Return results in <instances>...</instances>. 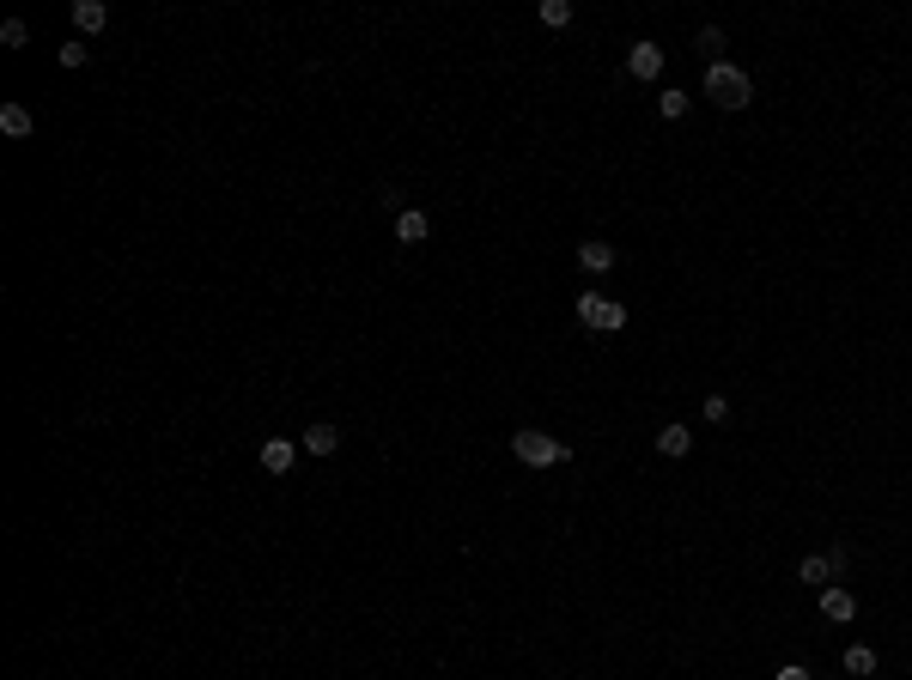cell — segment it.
<instances>
[{
  "mask_svg": "<svg viewBox=\"0 0 912 680\" xmlns=\"http://www.w3.org/2000/svg\"><path fill=\"white\" fill-rule=\"evenodd\" d=\"M706 98L718 103V110H749L754 80L736 67V61H711V67H706Z\"/></svg>",
  "mask_w": 912,
  "mask_h": 680,
  "instance_id": "obj_1",
  "label": "cell"
},
{
  "mask_svg": "<svg viewBox=\"0 0 912 680\" xmlns=\"http://www.w3.org/2000/svg\"><path fill=\"white\" fill-rule=\"evenodd\" d=\"M511 456L524 461V468H560V461H566V443L547 438V432H517V438H511Z\"/></svg>",
  "mask_w": 912,
  "mask_h": 680,
  "instance_id": "obj_2",
  "label": "cell"
},
{
  "mask_svg": "<svg viewBox=\"0 0 912 680\" xmlns=\"http://www.w3.org/2000/svg\"><path fill=\"white\" fill-rule=\"evenodd\" d=\"M578 322L596 328V335H614V328H627V304L603 298V292H584V298H578Z\"/></svg>",
  "mask_w": 912,
  "mask_h": 680,
  "instance_id": "obj_3",
  "label": "cell"
},
{
  "mask_svg": "<svg viewBox=\"0 0 912 680\" xmlns=\"http://www.w3.org/2000/svg\"><path fill=\"white\" fill-rule=\"evenodd\" d=\"M627 73L633 80H657V73H663V49H657V43H633L627 49Z\"/></svg>",
  "mask_w": 912,
  "mask_h": 680,
  "instance_id": "obj_4",
  "label": "cell"
},
{
  "mask_svg": "<svg viewBox=\"0 0 912 680\" xmlns=\"http://www.w3.org/2000/svg\"><path fill=\"white\" fill-rule=\"evenodd\" d=\"M292 461H299V443H292V438H268L262 443V468H268V474H280V481H286V474H292Z\"/></svg>",
  "mask_w": 912,
  "mask_h": 680,
  "instance_id": "obj_5",
  "label": "cell"
},
{
  "mask_svg": "<svg viewBox=\"0 0 912 680\" xmlns=\"http://www.w3.org/2000/svg\"><path fill=\"white\" fill-rule=\"evenodd\" d=\"M299 450H304V456H335V450H341V432H335L329 420H317V425L299 438Z\"/></svg>",
  "mask_w": 912,
  "mask_h": 680,
  "instance_id": "obj_6",
  "label": "cell"
},
{
  "mask_svg": "<svg viewBox=\"0 0 912 680\" xmlns=\"http://www.w3.org/2000/svg\"><path fill=\"white\" fill-rule=\"evenodd\" d=\"M821 614H828L833 626H846L851 614H858V596H851V589H839V583H828V589H821Z\"/></svg>",
  "mask_w": 912,
  "mask_h": 680,
  "instance_id": "obj_7",
  "label": "cell"
},
{
  "mask_svg": "<svg viewBox=\"0 0 912 680\" xmlns=\"http://www.w3.org/2000/svg\"><path fill=\"white\" fill-rule=\"evenodd\" d=\"M103 24H110L103 0H74V31H80V37H92V31H103Z\"/></svg>",
  "mask_w": 912,
  "mask_h": 680,
  "instance_id": "obj_8",
  "label": "cell"
},
{
  "mask_svg": "<svg viewBox=\"0 0 912 680\" xmlns=\"http://www.w3.org/2000/svg\"><path fill=\"white\" fill-rule=\"evenodd\" d=\"M578 267H584V274H608V267H614V243H596V238L578 243Z\"/></svg>",
  "mask_w": 912,
  "mask_h": 680,
  "instance_id": "obj_9",
  "label": "cell"
},
{
  "mask_svg": "<svg viewBox=\"0 0 912 680\" xmlns=\"http://www.w3.org/2000/svg\"><path fill=\"white\" fill-rule=\"evenodd\" d=\"M688 450H693L688 425H663V432H657V456H688Z\"/></svg>",
  "mask_w": 912,
  "mask_h": 680,
  "instance_id": "obj_10",
  "label": "cell"
},
{
  "mask_svg": "<svg viewBox=\"0 0 912 680\" xmlns=\"http://www.w3.org/2000/svg\"><path fill=\"white\" fill-rule=\"evenodd\" d=\"M0 134H6V141H25V134H31V110H25V103H6V110H0Z\"/></svg>",
  "mask_w": 912,
  "mask_h": 680,
  "instance_id": "obj_11",
  "label": "cell"
},
{
  "mask_svg": "<svg viewBox=\"0 0 912 680\" xmlns=\"http://www.w3.org/2000/svg\"><path fill=\"white\" fill-rule=\"evenodd\" d=\"M797 578H803V583H815V589H828V578H833V559H828V553H809V559L797 565Z\"/></svg>",
  "mask_w": 912,
  "mask_h": 680,
  "instance_id": "obj_12",
  "label": "cell"
},
{
  "mask_svg": "<svg viewBox=\"0 0 912 680\" xmlns=\"http://www.w3.org/2000/svg\"><path fill=\"white\" fill-rule=\"evenodd\" d=\"M426 231H432L426 213H402V219H396V243H426Z\"/></svg>",
  "mask_w": 912,
  "mask_h": 680,
  "instance_id": "obj_13",
  "label": "cell"
},
{
  "mask_svg": "<svg viewBox=\"0 0 912 680\" xmlns=\"http://www.w3.org/2000/svg\"><path fill=\"white\" fill-rule=\"evenodd\" d=\"M846 675H858V680L876 675V650H870V644H851V650H846Z\"/></svg>",
  "mask_w": 912,
  "mask_h": 680,
  "instance_id": "obj_14",
  "label": "cell"
},
{
  "mask_svg": "<svg viewBox=\"0 0 912 680\" xmlns=\"http://www.w3.org/2000/svg\"><path fill=\"white\" fill-rule=\"evenodd\" d=\"M657 116H663V121H675V116H688V92H675V85H669L663 98H657Z\"/></svg>",
  "mask_w": 912,
  "mask_h": 680,
  "instance_id": "obj_15",
  "label": "cell"
},
{
  "mask_svg": "<svg viewBox=\"0 0 912 680\" xmlns=\"http://www.w3.org/2000/svg\"><path fill=\"white\" fill-rule=\"evenodd\" d=\"M542 24L566 31V24H572V0H542Z\"/></svg>",
  "mask_w": 912,
  "mask_h": 680,
  "instance_id": "obj_16",
  "label": "cell"
},
{
  "mask_svg": "<svg viewBox=\"0 0 912 680\" xmlns=\"http://www.w3.org/2000/svg\"><path fill=\"white\" fill-rule=\"evenodd\" d=\"M85 55H92V49H85L80 37H74V43H61V67H85Z\"/></svg>",
  "mask_w": 912,
  "mask_h": 680,
  "instance_id": "obj_17",
  "label": "cell"
},
{
  "mask_svg": "<svg viewBox=\"0 0 912 680\" xmlns=\"http://www.w3.org/2000/svg\"><path fill=\"white\" fill-rule=\"evenodd\" d=\"M25 37H31V31H25L19 19H6V24H0V43H6V49H25Z\"/></svg>",
  "mask_w": 912,
  "mask_h": 680,
  "instance_id": "obj_18",
  "label": "cell"
},
{
  "mask_svg": "<svg viewBox=\"0 0 912 680\" xmlns=\"http://www.w3.org/2000/svg\"><path fill=\"white\" fill-rule=\"evenodd\" d=\"M706 420H711V425L730 420V401H724V395H706Z\"/></svg>",
  "mask_w": 912,
  "mask_h": 680,
  "instance_id": "obj_19",
  "label": "cell"
},
{
  "mask_svg": "<svg viewBox=\"0 0 912 680\" xmlns=\"http://www.w3.org/2000/svg\"><path fill=\"white\" fill-rule=\"evenodd\" d=\"M700 49H711V55H718V49H724V31H711V24H706V31H700ZM718 61H724V55H718Z\"/></svg>",
  "mask_w": 912,
  "mask_h": 680,
  "instance_id": "obj_20",
  "label": "cell"
},
{
  "mask_svg": "<svg viewBox=\"0 0 912 680\" xmlns=\"http://www.w3.org/2000/svg\"><path fill=\"white\" fill-rule=\"evenodd\" d=\"M772 680H815V675H809V668H803V662H785V668H779V675H772Z\"/></svg>",
  "mask_w": 912,
  "mask_h": 680,
  "instance_id": "obj_21",
  "label": "cell"
}]
</instances>
